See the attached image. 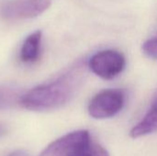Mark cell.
Segmentation results:
<instances>
[{
	"label": "cell",
	"mask_w": 157,
	"mask_h": 156,
	"mask_svg": "<svg viewBox=\"0 0 157 156\" xmlns=\"http://www.w3.org/2000/svg\"><path fill=\"white\" fill-rule=\"evenodd\" d=\"M84 75L85 64L77 63L56 79L23 94L19 105L32 111H48L62 108L74 97Z\"/></svg>",
	"instance_id": "6da1fadb"
},
{
	"label": "cell",
	"mask_w": 157,
	"mask_h": 156,
	"mask_svg": "<svg viewBox=\"0 0 157 156\" xmlns=\"http://www.w3.org/2000/svg\"><path fill=\"white\" fill-rule=\"evenodd\" d=\"M125 95L120 89H106L98 93L89 102L88 113L96 120H105L117 115L124 107Z\"/></svg>",
	"instance_id": "7a4b0ae2"
},
{
	"label": "cell",
	"mask_w": 157,
	"mask_h": 156,
	"mask_svg": "<svg viewBox=\"0 0 157 156\" xmlns=\"http://www.w3.org/2000/svg\"><path fill=\"white\" fill-rule=\"evenodd\" d=\"M91 141L87 131H75L52 142L40 156H81Z\"/></svg>",
	"instance_id": "3957f363"
},
{
	"label": "cell",
	"mask_w": 157,
	"mask_h": 156,
	"mask_svg": "<svg viewBox=\"0 0 157 156\" xmlns=\"http://www.w3.org/2000/svg\"><path fill=\"white\" fill-rule=\"evenodd\" d=\"M126 66L124 55L115 50H103L96 52L88 62V67L96 75L110 80L118 76Z\"/></svg>",
	"instance_id": "277c9868"
},
{
	"label": "cell",
	"mask_w": 157,
	"mask_h": 156,
	"mask_svg": "<svg viewBox=\"0 0 157 156\" xmlns=\"http://www.w3.org/2000/svg\"><path fill=\"white\" fill-rule=\"evenodd\" d=\"M52 5V0H7L0 7V15L8 20L38 17Z\"/></svg>",
	"instance_id": "5b68a950"
},
{
	"label": "cell",
	"mask_w": 157,
	"mask_h": 156,
	"mask_svg": "<svg viewBox=\"0 0 157 156\" xmlns=\"http://www.w3.org/2000/svg\"><path fill=\"white\" fill-rule=\"evenodd\" d=\"M157 132V96L142 120L131 131L132 138H139Z\"/></svg>",
	"instance_id": "8992f818"
},
{
	"label": "cell",
	"mask_w": 157,
	"mask_h": 156,
	"mask_svg": "<svg viewBox=\"0 0 157 156\" xmlns=\"http://www.w3.org/2000/svg\"><path fill=\"white\" fill-rule=\"evenodd\" d=\"M41 31H34L24 40L20 50V60L23 63H35L40 56L41 51Z\"/></svg>",
	"instance_id": "52a82bcc"
},
{
	"label": "cell",
	"mask_w": 157,
	"mask_h": 156,
	"mask_svg": "<svg viewBox=\"0 0 157 156\" xmlns=\"http://www.w3.org/2000/svg\"><path fill=\"white\" fill-rule=\"evenodd\" d=\"M21 96L22 95L13 87L0 86V109L9 108L17 103L19 104Z\"/></svg>",
	"instance_id": "ba28073f"
},
{
	"label": "cell",
	"mask_w": 157,
	"mask_h": 156,
	"mask_svg": "<svg viewBox=\"0 0 157 156\" xmlns=\"http://www.w3.org/2000/svg\"><path fill=\"white\" fill-rule=\"evenodd\" d=\"M82 156H109V154L104 147L91 141L85 149Z\"/></svg>",
	"instance_id": "9c48e42d"
},
{
	"label": "cell",
	"mask_w": 157,
	"mask_h": 156,
	"mask_svg": "<svg viewBox=\"0 0 157 156\" xmlns=\"http://www.w3.org/2000/svg\"><path fill=\"white\" fill-rule=\"evenodd\" d=\"M144 53L153 60H157V36L147 40L143 44Z\"/></svg>",
	"instance_id": "30bf717a"
},
{
	"label": "cell",
	"mask_w": 157,
	"mask_h": 156,
	"mask_svg": "<svg viewBox=\"0 0 157 156\" xmlns=\"http://www.w3.org/2000/svg\"><path fill=\"white\" fill-rule=\"evenodd\" d=\"M7 156H31L27 151H23V150H17L15 152H12L11 154H9Z\"/></svg>",
	"instance_id": "8fae6325"
},
{
	"label": "cell",
	"mask_w": 157,
	"mask_h": 156,
	"mask_svg": "<svg viewBox=\"0 0 157 156\" xmlns=\"http://www.w3.org/2000/svg\"><path fill=\"white\" fill-rule=\"evenodd\" d=\"M5 131H6V129H5L4 127L0 126V135L4 134V133H5Z\"/></svg>",
	"instance_id": "7c38bea8"
}]
</instances>
